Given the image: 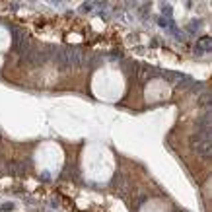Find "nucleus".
Segmentation results:
<instances>
[{
	"label": "nucleus",
	"mask_w": 212,
	"mask_h": 212,
	"mask_svg": "<svg viewBox=\"0 0 212 212\" xmlns=\"http://www.w3.org/2000/svg\"><path fill=\"white\" fill-rule=\"evenodd\" d=\"M162 14H166V18H171L173 16V8L169 6V4H163L162 6Z\"/></svg>",
	"instance_id": "39448f33"
},
{
	"label": "nucleus",
	"mask_w": 212,
	"mask_h": 212,
	"mask_svg": "<svg viewBox=\"0 0 212 212\" xmlns=\"http://www.w3.org/2000/svg\"><path fill=\"white\" fill-rule=\"evenodd\" d=\"M49 175H51L49 171H43V173H41L39 177H41V181H51V177H49Z\"/></svg>",
	"instance_id": "423d86ee"
},
{
	"label": "nucleus",
	"mask_w": 212,
	"mask_h": 212,
	"mask_svg": "<svg viewBox=\"0 0 212 212\" xmlns=\"http://www.w3.org/2000/svg\"><path fill=\"white\" fill-rule=\"evenodd\" d=\"M212 49V39L208 35H204V37H200V39L195 43V53L197 55H204V53H210Z\"/></svg>",
	"instance_id": "7ed1b4c3"
},
{
	"label": "nucleus",
	"mask_w": 212,
	"mask_h": 212,
	"mask_svg": "<svg viewBox=\"0 0 212 212\" xmlns=\"http://www.w3.org/2000/svg\"><path fill=\"white\" fill-rule=\"evenodd\" d=\"M199 27H200V20H197V22H191V24L187 25V31H189V33H193V31H199Z\"/></svg>",
	"instance_id": "20e7f679"
},
{
	"label": "nucleus",
	"mask_w": 212,
	"mask_h": 212,
	"mask_svg": "<svg viewBox=\"0 0 212 212\" xmlns=\"http://www.w3.org/2000/svg\"><path fill=\"white\" fill-rule=\"evenodd\" d=\"M0 210H14V204L12 203H6V204L0 206Z\"/></svg>",
	"instance_id": "0eeeda50"
},
{
	"label": "nucleus",
	"mask_w": 212,
	"mask_h": 212,
	"mask_svg": "<svg viewBox=\"0 0 212 212\" xmlns=\"http://www.w3.org/2000/svg\"><path fill=\"white\" fill-rule=\"evenodd\" d=\"M53 59L60 68H68V66H82L86 62V55L80 49H55Z\"/></svg>",
	"instance_id": "f257e3e1"
},
{
	"label": "nucleus",
	"mask_w": 212,
	"mask_h": 212,
	"mask_svg": "<svg viewBox=\"0 0 212 212\" xmlns=\"http://www.w3.org/2000/svg\"><path fill=\"white\" fill-rule=\"evenodd\" d=\"M191 142L200 158H210V129H197Z\"/></svg>",
	"instance_id": "f03ea898"
}]
</instances>
